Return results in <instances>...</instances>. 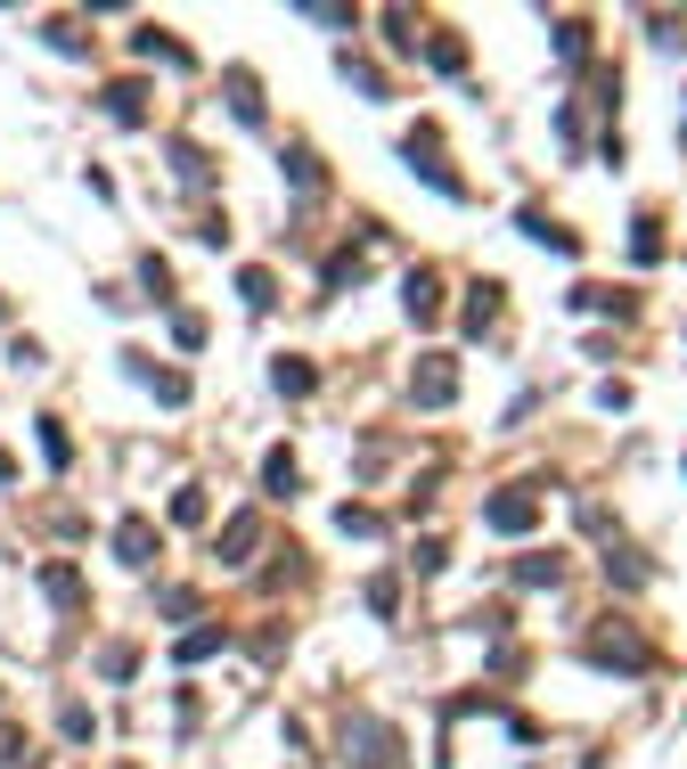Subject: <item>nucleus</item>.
Here are the masks:
<instances>
[{"label": "nucleus", "mask_w": 687, "mask_h": 769, "mask_svg": "<svg viewBox=\"0 0 687 769\" xmlns=\"http://www.w3.org/2000/svg\"><path fill=\"white\" fill-rule=\"evenodd\" d=\"M590 663H606V672H647V647H638V631L606 622V631H590Z\"/></svg>", "instance_id": "nucleus-1"}, {"label": "nucleus", "mask_w": 687, "mask_h": 769, "mask_svg": "<svg viewBox=\"0 0 687 769\" xmlns=\"http://www.w3.org/2000/svg\"><path fill=\"white\" fill-rule=\"evenodd\" d=\"M483 524H491V532H532V524H540V500H532V491H491Z\"/></svg>", "instance_id": "nucleus-2"}, {"label": "nucleus", "mask_w": 687, "mask_h": 769, "mask_svg": "<svg viewBox=\"0 0 687 769\" xmlns=\"http://www.w3.org/2000/svg\"><path fill=\"white\" fill-rule=\"evenodd\" d=\"M115 557H123V565H156V524H148V516H123V524H115Z\"/></svg>", "instance_id": "nucleus-3"}, {"label": "nucleus", "mask_w": 687, "mask_h": 769, "mask_svg": "<svg viewBox=\"0 0 687 769\" xmlns=\"http://www.w3.org/2000/svg\"><path fill=\"white\" fill-rule=\"evenodd\" d=\"M402 311H409V320H434V311H443V279H434V270H409V279H402Z\"/></svg>", "instance_id": "nucleus-4"}, {"label": "nucleus", "mask_w": 687, "mask_h": 769, "mask_svg": "<svg viewBox=\"0 0 687 769\" xmlns=\"http://www.w3.org/2000/svg\"><path fill=\"white\" fill-rule=\"evenodd\" d=\"M262 549V524H254V516H238V524H221V565L229 573H238L246 565V557H254Z\"/></svg>", "instance_id": "nucleus-5"}, {"label": "nucleus", "mask_w": 687, "mask_h": 769, "mask_svg": "<svg viewBox=\"0 0 687 769\" xmlns=\"http://www.w3.org/2000/svg\"><path fill=\"white\" fill-rule=\"evenodd\" d=\"M352 761L385 769V761H393V729H377V720H361V729H352Z\"/></svg>", "instance_id": "nucleus-6"}, {"label": "nucleus", "mask_w": 687, "mask_h": 769, "mask_svg": "<svg viewBox=\"0 0 687 769\" xmlns=\"http://www.w3.org/2000/svg\"><path fill=\"white\" fill-rule=\"evenodd\" d=\"M418 402H434V409L458 402V368H450V361H426V368H418Z\"/></svg>", "instance_id": "nucleus-7"}, {"label": "nucleus", "mask_w": 687, "mask_h": 769, "mask_svg": "<svg viewBox=\"0 0 687 769\" xmlns=\"http://www.w3.org/2000/svg\"><path fill=\"white\" fill-rule=\"evenodd\" d=\"M132 50H139V58H156V66H189V50H180L173 33H156V25H139V33H132Z\"/></svg>", "instance_id": "nucleus-8"}, {"label": "nucleus", "mask_w": 687, "mask_h": 769, "mask_svg": "<svg viewBox=\"0 0 687 769\" xmlns=\"http://www.w3.org/2000/svg\"><path fill=\"white\" fill-rule=\"evenodd\" d=\"M41 590H50L58 606H82V573H74V565H58V557L41 565Z\"/></svg>", "instance_id": "nucleus-9"}, {"label": "nucleus", "mask_w": 687, "mask_h": 769, "mask_svg": "<svg viewBox=\"0 0 687 769\" xmlns=\"http://www.w3.org/2000/svg\"><path fill=\"white\" fill-rule=\"evenodd\" d=\"M491 311H499V287H491V279H475V287H467V336H483Z\"/></svg>", "instance_id": "nucleus-10"}, {"label": "nucleus", "mask_w": 687, "mask_h": 769, "mask_svg": "<svg viewBox=\"0 0 687 769\" xmlns=\"http://www.w3.org/2000/svg\"><path fill=\"white\" fill-rule=\"evenodd\" d=\"M262 491H270V500L295 491V450H270V459H262Z\"/></svg>", "instance_id": "nucleus-11"}, {"label": "nucleus", "mask_w": 687, "mask_h": 769, "mask_svg": "<svg viewBox=\"0 0 687 769\" xmlns=\"http://www.w3.org/2000/svg\"><path fill=\"white\" fill-rule=\"evenodd\" d=\"M107 107H115V123H139V115H148V91H139V82L123 74L115 91H107Z\"/></svg>", "instance_id": "nucleus-12"}, {"label": "nucleus", "mask_w": 687, "mask_h": 769, "mask_svg": "<svg viewBox=\"0 0 687 769\" xmlns=\"http://www.w3.org/2000/svg\"><path fill=\"white\" fill-rule=\"evenodd\" d=\"M238 295H246V311H270L279 287H270V270H238Z\"/></svg>", "instance_id": "nucleus-13"}, {"label": "nucleus", "mask_w": 687, "mask_h": 769, "mask_svg": "<svg viewBox=\"0 0 687 769\" xmlns=\"http://www.w3.org/2000/svg\"><path fill=\"white\" fill-rule=\"evenodd\" d=\"M516 581H524V590H549V581H565V565H556V557H524Z\"/></svg>", "instance_id": "nucleus-14"}, {"label": "nucleus", "mask_w": 687, "mask_h": 769, "mask_svg": "<svg viewBox=\"0 0 687 769\" xmlns=\"http://www.w3.org/2000/svg\"><path fill=\"white\" fill-rule=\"evenodd\" d=\"M524 230H532L540 246H556V254H581V238H573V230H556V221H540V214H524Z\"/></svg>", "instance_id": "nucleus-15"}, {"label": "nucleus", "mask_w": 687, "mask_h": 769, "mask_svg": "<svg viewBox=\"0 0 687 769\" xmlns=\"http://www.w3.org/2000/svg\"><path fill=\"white\" fill-rule=\"evenodd\" d=\"M270 385H279V393H311V361H279V368H270Z\"/></svg>", "instance_id": "nucleus-16"}, {"label": "nucleus", "mask_w": 687, "mask_h": 769, "mask_svg": "<svg viewBox=\"0 0 687 769\" xmlns=\"http://www.w3.org/2000/svg\"><path fill=\"white\" fill-rule=\"evenodd\" d=\"M229 107H238V123H262V98H254V82H238V74H229Z\"/></svg>", "instance_id": "nucleus-17"}, {"label": "nucleus", "mask_w": 687, "mask_h": 769, "mask_svg": "<svg viewBox=\"0 0 687 769\" xmlns=\"http://www.w3.org/2000/svg\"><path fill=\"white\" fill-rule=\"evenodd\" d=\"M606 573L622 581V590H638V581H647V565H638V557H631V549H614V557H606Z\"/></svg>", "instance_id": "nucleus-18"}, {"label": "nucleus", "mask_w": 687, "mask_h": 769, "mask_svg": "<svg viewBox=\"0 0 687 769\" xmlns=\"http://www.w3.org/2000/svg\"><path fill=\"white\" fill-rule=\"evenodd\" d=\"M336 524H344L352 540H377V532H385V524H377V516H368V508H336Z\"/></svg>", "instance_id": "nucleus-19"}, {"label": "nucleus", "mask_w": 687, "mask_h": 769, "mask_svg": "<svg viewBox=\"0 0 687 769\" xmlns=\"http://www.w3.org/2000/svg\"><path fill=\"white\" fill-rule=\"evenodd\" d=\"M214 647H221V631H189V638H180L173 655H180V663H205V655H214Z\"/></svg>", "instance_id": "nucleus-20"}, {"label": "nucleus", "mask_w": 687, "mask_h": 769, "mask_svg": "<svg viewBox=\"0 0 687 769\" xmlns=\"http://www.w3.org/2000/svg\"><path fill=\"white\" fill-rule=\"evenodd\" d=\"M368 606H377V614H393V606H402V581H393V573H377V581H368Z\"/></svg>", "instance_id": "nucleus-21"}, {"label": "nucleus", "mask_w": 687, "mask_h": 769, "mask_svg": "<svg viewBox=\"0 0 687 769\" xmlns=\"http://www.w3.org/2000/svg\"><path fill=\"white\" fill-rule=\"evenodd\" d=\"M41 459H50V467H66V459H74V450H66V434H58L50 418H41Z\"/></svg>", "instance_id": "nucleus-22"}, {"label": "nucleus", "mask_w": 687, "mask_h": 769, "mask_svg": "<svg viewBox=\"0 0 687 769\" xmlns=\"http://www.w3.org/2000/svg\"><path fill=\"white\" fill-rule=\"evenodd\" d=\"M287 180H303V189L320 180V164H311V148H287Z\"/></svg>", "instance_id": "nucleus-23"}, {"label": "nucleus", "mask_w": 687, "mask_h": 769, "mask_svg": "<svg viewBox=\"0 0 687 769\" xmlns=\"http://www.w3.org/2000/svg\"><path fill=\"white\" fill-rule=\"evenodd\" d=\"M631 254H638V262H663V238H655V221H638V238H631Z\"/></svg>", "instance_id": "nucleus-24"}, {"label": "nucleus", "mask_w": 687, "mask_h": 769, "mask_svg": "<svg viewBox=\"0 0 687 769\" xmlns=\"http://www.w3.org/2000/svg\"><path fill=\"white\" fill-rule=\"evenodd\" d=\"M17 754H25V737H17V729H0V769H17Z\"/></svg>", "instance_id": "nucleus-25"}, {"label": "nucleus", "mask_w": 687, "mask_h": 769, "mask_svg": "<svg viewBox=\"0 0 687 769\" xmlns=\"http://www.w3.org/2000/svg\"><path fill=\"white\" fill-rule=\"evenodd\" d=\"M9 475H17V459H9V450H0V484H9Z\"/></svg>", "instance_id": "nucleus-26"}]
</instances>
